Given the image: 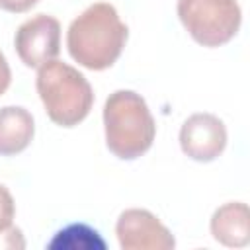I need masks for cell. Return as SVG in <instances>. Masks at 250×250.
<instances>
[{
  "mask_svg": "<svg viewBox=\"0 0 250 250\" xmlns=\"http://www.w3.org/2000/svg\"><path fill=\"white\" fill-rule=\"evenodd\" d=\"M105 145L121 160L143 156L154 141L156 125L145 98L133 90H115L104 104Z\"/></svg>",
  "mask_w": 250,
  "mask_h": 250,
  "instance_id": "obj_2",
  "label": "cell"
},
{
  "mask_svg": "<svg viewBox=\"0 0 250 250\" xmlns=\"http://www.w3.org/2000/svg\"><path fill=\"white\" fill-rule=\"evenodd\" d=\"M25 240L18 227L10 225L6 229H0V250H23Z\"/></svg>",
  "mask_w": 250,
  "mask_h": 250,
  "instance_id": "obj_11",
  "label": "cell"
},
{
  "mask_svg": "<svg viewBox=\"0 0 250 250\" xmlns=\"http://www.w3.org/2000/svg\"><path fill=\"white\" fill-rule=\"evenodd\" d=\"M37 4H39V0H0V8L6 12H12V14H23Z\"/></svg>",
  "mask_w": 250,
  "mask_h": 250,
  "instance_id": "obj_13",
  "label": "cell"
},
{
  "mask_svg": "<svg viewBox=\"0 0 250 250\" xmlns=\"http://www.w3.org/2000/svg\"><path fill=\"white\" fill-rule=\"evenodd\" d=\"M211 234L229 248H242L250 242V211L242 201L221 205L211 217Z\"/></svg>",
  "mask_w": 250,
  "mask_h": 250,
  "instance_id": "obj_8",
  "label": "cell"
},
{
  "mask_svg": "<svg viewBox=\"0 0 250 250\" xmlns=\"http://www.w3.org/2000/svg\"><path fill=\"white\" fill-rule=\"evenodd\" d=\"M115 234L123 250H170L176 246L174 234L146 209H125L117 219Z\"/></svg>",
  "mask_w": 250,
  "mask_h": 250,
  "instance_id": "obj_6",
  "label": "cell"
},
{
  "mask_svg": "<svg viewBox=\"0 0 250 250\" xmlns=\"http://www.w3.org/2000/svg\"><path fill=\"white\" fill-rule=\"evenodd\" d=\"M16 215V203L12 193L6 186L0 184V229H6L12 225V219Z\"/></svg>",
  "mask_w": 250,
  "mask_h": 250,
  "instance_id": "obj_12",
  "label": "cell"
},
{
  "mask_svg": "<svg viewBox=\"0 0 250 250\" xmlns=\"http://www.w3.org/2000/svg\"><path fill=\"white\" fill-rule=\"evenodd\" d=\"M178 18L195 43L221 47L236 35L242 12L236 0H178Z\"/></svg>",
  "mask_w": 250,
  "mask_h": 250,
  "instance_id": "obj_4",
  "label": "cell"
},
{
  "mask_svg": "<svg viewBox=\"0 0 250 250\" xmlns=\"http://www.w3.org/2000/svg\"><path fill=\"white\" fill-rule=\"evenodd\" d=\"M33 133L35 123L25 107H0V156H14L25 150L33 139Z\"/></svg>",
  "mask_w": 250,
  "mask_h": 250,
  "instance_id": "obj_9",
  "label": "cell"
},
{
  "mask_svg": "<svg viewBox=\"0 0 250 250\" xmlns=\"http://www.w3.org/2000/svg\"><path fill=\"white\" fill-rule=\"evenodd\" d=\"M49 248H105V242L98 236L94 229L76 223L59 230L57 236L49 242Z\"/></svg>",
  "mask_w": 250,
  "mask_h": 250,
  "instance_id": "obj_10",
  "label": "cell"
},
{
  "mask_svg": "<svg viewBox=\"0 0 250 250\" xmlns=\"http://www.w3.org/2000/svg\"><path fill=\"white\" fill-rule=\"evenodd\" d=\"M20 61L29 68H39L61 53V23L57 18L37 14L23 21L14 37Z\"/></svg>",
  "mask_w": 250,
  "mask_h": 250,
  "instance_id": "obj_5",
  "label": "cell"
},
{
  "mask_svg": "<svg viewBox=\"0 0 250 250\" xmlns=\"http://www.w3.org/2000/svg\"><path fill=\"white\" fill-rule=\"evenodd\" d=\"M129 29L115 6L96 2L72 20L66 31L68 55L84 68L105 70L121 55Z\"/></svg>",
  "mask_w": 250,
  "mask_h": 250,
  "instance_id": "obj_1",
  "label": "cell"
},
{
  "mask_svg": "<svg viewBox=\"0 0 250 250\" xmlns=\"http://www.w3.org/2000/svg\"><path fill=\"white\" fill-rule=\"evenodd\" d=\"M35 88L49 119L61 127H74L84 121L94 104L86 76L62 61L53 59L39 66Z\"/></svg>",
  "mask_w": 250,
  "mask_h": 250,
  "instance_id": "obj_3",
  "label": "cell"
},
{
  "mask_svg": "<svg viewBox=\"0 0 250 250\" xmlns=\"http://www.w3.org/2000/svg\"><path fill=\"white\" fill-rule=\"evenodd\" d=\"M10 82H12V72H10V66H8L6 57H4L2 51H0V96L8 90Z\"/></svg>",
  "mask_w": 250,
  "mask_h": 250,
  "instance_id": "obj_14",
  "label": "cell"
},
{
  "mask_svg": "<svg viewBox=\"0 0 250 250\" xmlns=\"http://www.w3.org/2000/svg\"><path fill=\"white\" fill-rule=\"evenodd\" d=\"M180 146L195 162H213L227 146V127L213 113H193L180 129Z\"/></svg>",
  "mask_w": 250,
  "mask_h": 250,
  "instance_id": "obj_7",
  "label": "cell"
}]
</instances>
